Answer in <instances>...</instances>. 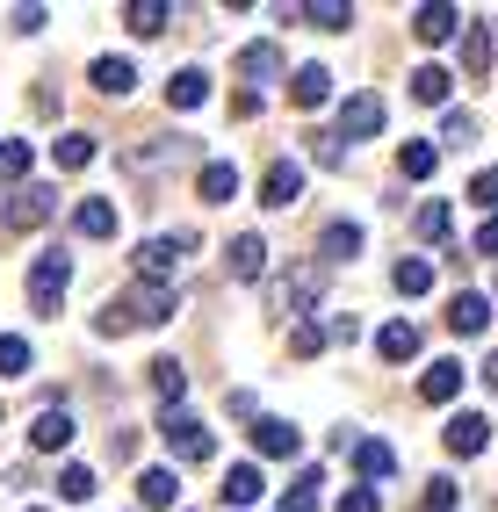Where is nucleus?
I'll return each mask as SVG.
<instances>
[{
  "mask_svg": "<svg viewBox=\"0 0 498 512\" xmlns=\"http://www.w3.org/2000/svg\"><path fill=\"white\" fill-rule=\"evenodd\" d=\"M253 448L282 462V455H296V448H304V433H296L289 419H253Z\"/></svg>",
  "mask_w": 498,
  "mask_h": 512,
  "instance_id": "a211bd4d",
  "label": "nucleus"
},
{
  "mask_svg": "<svg viewBox=\"0 0 498 512\" xmlns=\"http://www.w3.org/2000/svg\"><path fill=\"white\" fill-rule=\"evenodd\" d=\"M94 87L123 101L130 87H138V65H130V58H94Z\"/></svg>",
  "mask_w": 498,
  "mask_h": 512,
  "instance_id": "c85d7f7f",
  "label": "nucleus"
},
{
  "mask_svg": "<svg viewBox=\"0 0 498 512\" xmlns=\"http://www.w3.org/2000/svg\"><path fill=\"white\" fill-rule=\"evenodd\" d=\"M462 73H470V80H484V73H491V29H484V22L462 29Z\"/></svg>",
  "mask_w": 498,
  "mask_h": 512,
  "instance_id": "cd10ccee",
  "label": "nucleus"
},
{
  "mask_svg": "<svg viewBox=\"0 0 498 512\" xmlns=\"http://www.w3.org/2000/svg\"><path fill=\"white\" fill-rule=\"evenodd\" d=\"M29 512H44V505H29Z\"/></svg>",
  "mask_w": 498,
  "mask_h": 512,
  "instance_id": "3c124183",
  "label": "nucleus"
},
{
  "mask_svg": "<svg viewBox=\"0 0 498 512\" xmlns=\"http://www.w3.org/2000/svg\"><path fill=\"white\" fill-rule=\"evenodd\" d=\"M282 22H311V29H325V37H340V29L354 22V8L347 0H304V8H282Z\"/></svg>",
  "mask_w": 498,
  "mask_h": 512,
  "instance_id": "4468645a",
  "label": "nucleus"
},
{
  "mask_svg": "<svg viewBox=\"0 0 498 512\" xmlns=\"http://www.w3.org/2000/svg\"><path fill=\"white\" fill-rule=\"evenodd\" d=\"M0 375H29V339L22 332H0Z\"/></svg>",
  "mask_w": 498,
  "mask_h": 512,
  "instance_id": "ea45409f",
  "label": "nucleus"
},
{
  "mask_svg": "<svg viewBox=\"0 0 498 512\" xmlns=\"http://www.w3.org/2000/svg\"><path fill=\"white\" fill-rule=\"evenodd\" d=\"M325 339H332V347H354V339H361V318H354V311H332V318H325Z\"/></svg>",
  "mask_w": 498,
  "mask_h": 512,
  "instance_id": "79ce46f5",
  "label": "nucleus"
},
{
  "mask_svg": "<svg viewBox=\"0 0 498 512\" xmlns=\"http://www.w3.org/2000/svg\"><path fill=\"white\" fill-rule=\"evenodd\" d=\"M354 476H361V484H383V476H397V448H383V440H361V448H354Z\"/></svg>",
  "mask_w": 498,
  "mask_h": 512,
  "instance_id": "b1692460",
  "label": "nucleus"
},
{
  "mask_svg": "<svg viewBox=\"0 0 498 512\" xmlns=\"http://www.w3.org/2000/svg\"><path fill=\"white\" fill-rule=\"evenodd\" d=\"M340 512H383V498H376V491H369V484H354V491H347V498H340Z\"/></svg>",
  "mask_w": 498,
  "mask_h": 512,
  "instance_id": "49530a36",
  "label": "nucleus"
},
{
  "mask_svg": "<svg viewBox=\"0 0 498 512\" xmlns=\"http://www.w3.org/2000/svg\"><path fill=\"white\" fill-rule=\"evenodd\" d=\"M260 202H268V210H296V202H304V166L275 159L268 174H260Z\"/></svg>",
  "mask_w": 498,
  "mask_h": 512,
  "instance_id": "1a4fd4ad",
  "label": "nucleus"
},
{
  "mask_svg": "<svg viewBox=\"0 0 498 512\" xmlns=\"http://www.w3.org/2000/svg\"><path fill=\"white\" fill-rule=\"evenodd\" d=\"M159 440H166V455H174V462H210L217 455V433L195 419V412H166L159 419Z\"/></svg>",
  "mask_w": 498,
  "mask_h": 512,
  "instance_id": "20e7f679",
  "label": "nucleus"
},
{
  "mask_svg": "<svg viewBox=\"0 0 498 512\" xmlns=\"http://www.w3.org/2000/svg\"><path fill=\"white\" fill-rule=\"evenodd\" d=\"M51 210H58V188H15L8 210H0V224L8 231H37V224H51Z\"/></svg>",
  "mask_w": 498,
  "mask_h": 512,
  "instance_id": "39448f33",
  "label": "nucleus"
},
{
  "mask_svg": "<svg viewBox=\"0 0 498 512\" xmlns=\"http://www.w3.org/2000/svg\"><path fill=\"white\" fill-rule=\"evenodd\" d=\"M289 101H296V109H325V101H332V73H325V65H296V73H289Z\"/></svg>",
  "mask_w": 498,
  "mask_h": 512,
  "instance_id": "dca6fc26",
  "label": "nucleus"
},
{
  "mask_svg": "<svg viewBox=\"0 0 498 512\" xmlns=\"http://www.w3.org/2000/svg\"><path fill=\"white\" fill-rule=\"evenodd\" d=\"M412 231L426 238V246H441V238H448V202H419V217H412Z\"/></svg>",
  "mask_w": 498,
  "mask_h": 512,
  "instance_id": "e433bc0d",
  "label": "nucleus"
},
{
  "mask_svg": "<svg viewBox=\"0 0 498 512\" xmlns=\"http://www.w3.org/2000/svg\"><path fill=\"white\" fill-rule=\"evenodd\" d=\"M434 166H441V145H426V138H412L405 152H397V174H405V181H426Z\"/></svg>",
  "mask_w": 498,
  "mask_h": 512,
  "instance_id": "2f4dec72",
  "label": "nucleus"
},
{
  "mask_svg": "<svg viewBox=\"0 0 498 512\" xmlns=\"http://www.w3.org/2000/svg\"><path fill=\"white\" fill-rule=\"evenodd\" d=\"M94 152H102V145H94V130H65V138L51 145L58 174H80V166H94Z\"/></svg>",
  "mask_w": 498,
  "mask_h": 512,
  "instance_id": "4be33fe9",
  "label": "nucleus"
},
{
  "mask_svg": "<svg viewBox=\"0 0 498 512\" xmlns=\"http://www.w3.org/2000/svg\"><path fill=\"white\" fill-rule=\"evenodd\" d=\"M65 289H73V260H65L58 246L37 253V267H29V311H37V318H58Z\"/></svg>",
  "mask_w": 498,
  "mask_h": 512,
  "instance_id": "7ed1b4c3",
  "label": "nucleus"
},
{
  "mask_svg": "<svg viewBox=\"0 0 498 512\" xmlns=\"http://www.w3.org/2000/svg\"><path fill=\"white\" fill-rule=\"evenodd\" d=\"M448 87H455V73H441V65H419L412 73V101H426V109H441Z\"/></svg>",
  "mask_w": 498,
  "mask_h": 512,
  "instance_id": "473e14b6",
  "label": "nucleus"
},
{
  "mask_svg": "<svg viewBox=\"0 0 498 512\" xmlns=\"http://www.w3.org/2000/svg\"><path fill=\"white\" fill-rule=\"evenodd\" d=\"M318 253H325V260H354V253H361V224H347V217H340V224H325Z\"/></svg>",
  "mask_w": 498,
  "mask_h": 512,
  "instance_id": "72a5a7b5",
  "label": "nucleus"
},
{
  "mask_svg": "<svg viewBox=\"0 0 498 512\" xmlns=\"http://www.w3.org/2000/svg\"><path fill=\"white\" fill-rule=\"evenodd\" d=\"M426 512H455V484H448V476H434V484H426Z\"/></svg>",
  "mask_w": 498,
  "mask_h": 512,
  "instance_id": "a18cd8bd",
  "label": "nucleus"
},
{
  "mask_svg": "<svg viewBox=\"0 0 498 512\" xmlns=\"http://www.w3.org/2000/svg\"><path fill=\"white\" fill-rule=\"evenodd\" d=\"M174 498H181V476H174V469H145V476H138V505L159 512V505H174Z\"/></svg>",
  "mask_w": 498,
  "mask_h": 512,
  "instance_id": "c756f323",
  "label": "nucleus"
},
{
  "mask_svg": "<svg viewBox=\"0 0 498 512\" xmlns=\"http://www.w3.org/2000/svg\"><path fill=\"white\" fill-rule=\"evenodd\" d=\"M289 354H296V361H311V354H325V325H318V318H304V325H289Z\"/></svg>",
  "mask_w": 498,
  "mask_h": 512,
  "instance_id": "58836bf2",
  "label": "nucleus"
},
{
  "mask_svg": "<svg viewBox=\"0 0 498 512\" xmlns=\"http://www.w3.org/2000/svg\"><path fill=\"white\" fill-rule=\"evenodd\" d=\"M462 390V361H426V375H419V397L426 404H448Z\"/></svg>",
  "mask_w": 498,
  "mask_h": 512,
  "instance_id": "a878e982",
  "label": "nucleus"
},
{
  "mask_svg": "<svg viewBox=\"0 0 498 512\" xmlns=\"http://www.w3.org/2000/svg\"><path fill=\"white\" fill-rule=\"evenodd\" d=\"M470 253H477V260H498V217H491V224L470 238Z\"/></svg>",
  "mask_w": 498,
  "mask_h": 512,
  "instance_id": "de8ad7c7",
  "label": "nucleus"
},
{
  "mask_svg": "<svg viewBox=\"0 0 498 512\" xmlns=\"http://www.w3.org/2000/svg\"><path fill=\"white\" fill-rule=\"evenodd\" d=\"M195 195H203V202H231V195H239V166H231V159H203Z\"/></svg>",
  "mask_w": 498,
  "mask_h": 512,
  "instance_id": "6ab92c4d",
  "label": "nucleus"
},
{
  "mask_svg": "<svg viewBox=\"0 0 498 512\" xmlns=\"http://www.w3.org/2000/svg\"><path fill=\"white\" fill-rule=\"evenodd\" d=\"M73 412H65V404H44V412H37V426H29V448H37V455H58V448H73Z\"/></svg>",
  "mask_w": 498,
  "mask_h": 512,
  "instance_id": "f8f14e48",
  "label": "nucleus"
},
{
  "mask_svg": "<svg viewBox=\"0 0 498 512\" xmlns=\"http://www.w3.org/2000/svg\"><path fill=\"white\" fill-rule=\"evenodd\" d=\"M441 448H448V455H462V462L484 455V448H491V419H484V412H455V419L441 426Z\"/></svg>",
  "mask_w": 498,
  "mask_h": 512,
  "instance_id": "6e6552de",
  "label": "nucleus"
},
{
  "mask_svg": "<svg viewBox=\"0 0 498 512\" xmlns=\"http://www.w3.org/2000/svg\"><path fill=\"white\" fill-rule=\"evenodd\" d=\"M318 484H325L318 469H296V484L282 491V505H275V512H318Z\"/></svg>",
  "mask_w": 498,
  "mask_h": 512,
  "instance_id": "f704fd0d",
  "label": "nucleus"
},
{
  "mask_svg": "<svg viewBox=\"0 0 498 512\" xmlns=\"http://www.w3.org/2000/svg\"><path fill=\"white\" fill-rule=\"evenodd\" d=\"M441 145H455V152L477 145V116H470V109H448V116H441Z\"/></svg>",
  "mask_w": 498,
  "mask_h": 512,
  "instance_id": "4c0bfd02",
  "label": "nucleus"
},
{
  "mask_svg": "<svg viewBox=\"0 0 498 512\" xmlns=\"http://www.w3.org/2000/svg\"><path fill=\"white\" fill-rule=\"evenodd\" d=\"M484 325H491V303H484L477 289H455V296H448V332L484 339Z\"/></svg>",
  "mask_w": 498,
  "mask_h": 512,
  "instance_id": "ddd939ff",
  "label": "nucleus"
},
{
  "mask_svg": "<svg viewBox=\"0 0 498 512\" xmlns=\"http://www.w3.org/2000/svg\"><path fill=\"white\" fill-rule=\"evenodd\" d=\"M22 174H29V145L8 138V145H0V181H22Z\"/></svg>",
  "mask_w": 498,
  "mask_h": 512,
  "instance_id": "a19ab883",
  "label": "nucleus"
},
{
  "mask_svg": "<svg viewBox=\"0 0 498 512\" xmlns=\"http://www.w3.org/2000/svg\"><path fill=\"white\" fill-rule=\"evenodd\" d=\"M239 80H289L282 44H246V51H239Z\"/></svg>",
  "mask_w": 498,
  "mask_h": 512,
  "instance_id": "f3484780",
  "label": "nucleus"
},
{
  "mask_svg": "<svg viewBox=\"0 0 498 512\" xmlns=\"http://www.w3.org/2000/svg\"><path fill=\"white\" fill-rule=\"evenodd\" d=\"M390 289H397V296H426V289H434V260L405 253V260L390 267Z\"/></svg>",
  "mask_w": 498,
  "mask_h": 512,
  "instance_id": "bb28decb",
  "label": "nucleus"
},
{
  "mask_svg": "<svg viewBox=\"0 0 498 512\" xmlns=\"http://www.w3.org/2000/svg\"><path fill=\"white\" fill-rule=\"evenodd\" d=\"M123 22H130V37H159V29L174 22V8H159V0H130Z\"/></svg>",
  "mask_w": 498,
  "mask_h": 512,
  "instance_id": "7c9ffc66",
  "label": "nucleus"
},
{
  "mask_svg": "<svg viewBox=\"0 0 498 512\" xmlns=\"http://www.w3.org/2000/svg\"><path fill=\"white\" fill-rule=\"evenodd\" d=\"M376 354H383V361H412V354H419V325H412V318H390V325L376 332Z\"/></svg>",
  "mask_w": 498,
  "mask_h": 512,
  "instance_id": "393cba45",
  "label": "nucleus"
},
{
  "mask_svg": "<svg viewBox=\"0 0 498 512\" xmlns=\"http://www.w3.org/2000/svg\"><path fill=\"white\" fill-rule=\"evenodd\" d=\"M195 246V231H152L138 253H130V267H138V282H159V289H174V267L181 253Z\"/></svg>",
  "mask_w": 498,
  "mask_h": 512,
  "instance_id": "f03ea898",
  "label": "nucleus"
},
{
  "mask_svg": "<svg viewBox=\"0 0 498 512\" xmlns=\"http://www.w3.org/2000/svg\"><path fill=\"white\" fill-rule=\"evenodd\" d=\"M477 375H484V390H491V397H498V354H491V361H484V368H477Z\"/></svg>",
  "mask_w": 498,
  "mask_h": 512,
  "instance_id": "8fccbe9b",
  "label": "nucleus"
},
{
  "mask_svg": "<svg viewBox=\"0 0 498 512\" xmlns=\"http://www.w3.org/2000/svg\"><path fill=\"white\" fill-rule=\"evenodd\" d=\"M462 29H470V22H462V8H448V0H426V8L412 15L419 44H448V37H462Z\"/></svg>",
  "mask_w": 498,
  "mask_h": 512,
  "instance_id": "9b49d317",
  "label": "nucleus"
},
{
  "mask_svg": "<svg viewBox=\"0 0 498 512\" xmlns=\"http://www.w3.org/2000/svg\"><path fill=\"white\" fill-rule=\"evenodd\" d=\"M181 311V296L174 289H159V282H130L123 296L102 303V318H94V332L102 339H123V332H145V325H166Z\"/></svg>",
  "mask_w": 498,
  "mask_h": 512,
  "instance_id": "f257e3e1",
  "label": "nucleus"
},
{
  "mask_svg": "<svg viewBox=\"0 0 498 512\" xmlns=\"http://www.w3.org/2000/svg\"><path fill=\"white\" fill-rule=\"evenodd\" d=\"M376 130H383V94H369V87L347 94V101H340V138L361 145V138H376Z\"/></svg>",
  "mask_w": 498,
  "mask_h": 512,
  "instance_id": "423d86ee",
  "label": "nucleus"
},
{
  "mask_svg": "<svg viewBox=\"0 0 498 512\" xmlns=\"http://www.w3.org/2000/svg\"><path fill=\"white\" fill-rule=\"evenodd\" d=\"M73 231L80 238H116V202L109 195H87L80 210H73Z\"/></svg>",
  "mask_w": 498,
  "mask_h": 512,
  "instance_id": "aec40b11",
  "label": "nucleus"
},
{
  "mask_svg": "<svg viewBox=\"0 0 498 512\" xmlns=\"http://www.w3.org/2000/svg\"><path fill=\"white\" fill-rule=\"evenodd\" d=\"M260 491H268V484H260V469H253V462H231V476H224V512H246Z\"/></svg>",
  "mask_w": 498,
  "mask_h": 512,
  "instance_id": "5701e85b",
  "label": "nucleus"
},
{
  "mask_svg": "<svg viewBox=\"0 0 498 512\" xmlns=\"http://www.w3.org/2000/svg\"><path fill=\"white\" fill-rule=\"evenodd\" d=\"M470 202H477V210H491V217H498V166H484V174L470 181Z\"/></svg>",
  "mask_w": 498,
  "mask_h": 512,
  "instance_id": "c03bdc74",
  "label": "nucleus"
},
{
  "mask_svg": "<svg viewBox=\"0 0 498 512\" xmlns=\"http://www.w3.org/2000/svg\"><path fill=\"white\" fill-rule=\"evenodd\" d=\"M58 498H65V505H87V498H94V469H87V462H65V469H58Z\"/></svg>",
  "mask_w": 498,
  "mask_h": 512,
  "instance_id": "c9c22d12",
  "label": "nucleus"
},
{
  "mask_svg": "<svg viewBox=\"0 0 498 512\" xmlns=\"http://www.w3.org/2000/svg\"><path fill=\"white\" fill-rule=\"evenodd\" d=\"M224 275H231V282H260V275H268V238H260V231H239V238L224 246Z\"/></svg>",
  "mask_w": 498,
  "mask_h": 512,
  "instance_id": "0eeeda50",
  "label": "nucleus"
},
{
  "mask_svg": "<svg viewBox=\"0 0 498 512\" xmlns=\"http://www.w3.org/2000/svg\"><path fill=\"white\" fill-rule=\"evenodd\" d=\"M304 145H311V159H318V166H347V145H340V138H325V130H311Z\"/></svg>",
  "mask_w": 498,
  "mask_h": 512,
  "instance_id": "37998d69",
  "label": "nucleus"
},
{
  "mask_svg": "<svg viewBox=\"0 0 498 512\" xmlns=\"http://www.w3.org/2000/svg\"><path fill=\"white\" fill-rule=\"evenodd\" d=\"M152 368V390L166 397V412H181V397H188V368L174 361V354H159V361H145Z\"/></svg>",
  "mask_w": 498,
  "mask_h": 512,
  "instance_id": "412c9836",
  "label": "nucleus"
},
{
  "mask_svg": "<svg viewBox=\"0 0 498 512\" xmlns=\"http://www.w3.org/2000/svg\"><path fill=\"white\" fill-rule=\"evenodd\" d=\"M8 22H15V29H22V37H37V29H44V22H51V15H44V8H15V15H8Z\"/></svg>",
  "mask_w": 498,
  "mask_h": 512,
  "instance_id": "09e8293b",
  "label": "nucleus"
},
{
  "mask_svg": "<svg viewBox=\"0 0 498 512\" xmlns=\"http://www.w3.org/2000/svg\"><path fill=\"white\" fill-rule=\"evenodd\" d=\"M318 296H325V267H296V275L282 282V296H275V303H282L296 325H304V318L318 311Z\"/></svg>",
  "mask_w": 498,
  "mask_h": 512,
  "instance_id": "9d476101",
  "label": "nucleus"
},
{
  "mask_svg": "<svg viewBox=\"0 0 498 512\" xmlns=\"http://www.w3.org/2000/svg\"><path fill=\"white\" fill-rule=\"evenodd\" d=\"M203 101H210V73H203V65H181V73L174 80H166V109H203Z\"/></svg>",
  "mask_w": 498,
  "mask_h": 512,
  "instance_id": "2eb2a0df",
  "label": "nucleus"
}]
</instances>
